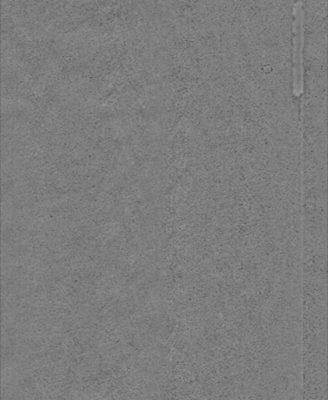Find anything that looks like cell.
<instances>
[{
    "label": "cell",
    "mask_w": 328,
    "mask_h": 400,
    "mask_svg": "<svg viewBox=\"0 0 328 400\" xmlns=\"http://www.w3.org/2000/svg\"><path fill=\"white\" fill-rule=\"evenodd\" d=\"M294 51L293 60L295 65V81L300 82L302 77V50L304 44V12L302 9V3L297 2L294 7Z\"/></svg>",
    "instance_id": "cell-1"
}]
</instances>
